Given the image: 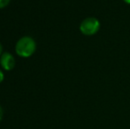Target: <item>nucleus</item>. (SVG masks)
<instances>
[{
	"mask_svg": "<svg viewBox=\"0 0 130 129\" xmlns=\"http://www.w3.org/2000/svg\"><path fill=\"white\" fill-rule=\"evenodd\" d=\"M36 50V43L31 36H22L15 44V52L21 58H30Z\"/></svg>",
	"mask_w": 130,
	"mask_h": 129,
	"instance_id": "obj_1",
	"label": "nucleus"
},
{
	"mask_svg": "<svg viewBox=\"0 0 130 129\" xmlns=\"http://www.w3.org/2000/svg\"><path fill=\"white\" fill-rule=\"evenodd\" d=\"M100 21L95 17H88L80 24V31L82 34L91 36L96 34L100 29Z\"/></svg>",
	"mask_w": 130,
	"mask_h": 129,
	"instance_id": "obj_2",
	"label": "nucleus"
},
{
	"mask_svg": "<svg viewBox=\"0 0 130 129\" xmlns=\"http://www.w3.org/2000/svg\"><path fill=\"white\" fill-rule=\"evenodd\" d=\"M0 65L5 71H11L15 66V59L10 52H3L0 57Z\"/></svg>",
	"mask_w": 130,
	"mask_h": 129,
	"instance_id": "obj_3",
	"label": "nucleus"
},
{
	"mask_svg": "<svg viewBox=\"0 0 130 129\" xmlns=\"http://www.w3.org/2000/svg\"><path fill=\"white\" fill-rule=\"evenodd\" d=\"M11 0H0V9H3L6 7L10 4Z\"/></svg>",
	"mask_w": 130,
	"mask_h": 129,
	"instance_id": "obj_4",
	"label": "nucleus"
},
{
	"mask_svg": "<svg viewBox=\"0 0 130 129\" xmlns=\"http://www.w3.org/2000/svg\"><path fill=\"white\" fill-rule=\"evenodd\" d=\"M4 80H5V74H4V72L0 70V83L3 82Z\"/></svg>",
	"mask_w": 130,
	"mask_h": 129,
	"instance_id": "obj_5",
	"label": "nucleus"
},
{
	"mask_svg": "<svg viewBox=\"0 0 130 129\" xmlns=\"http://www.w3.org/2000/svg\"><path fill=\"white\" fill-rule=\"evenodd\" d=\"M3 117H4V110H3V109H2V107L0 106V121L2 120Z\"/></svg>",
	"mask_w": 130,
	"mask_h": 129,
	"instance_id": "obj_6",
	"label": "nucleus"
},
{
	"mask_svg": "<svg viewBox=\"0 0 130 129\" xmlns=\"http://www.w3.org/2000/svg\"><path fill=\"white\" fill-rule=\"evenodd\" d=\"M2 54H3V46H2L1 43H0V57H1Z\"/></svg>",
	"mask_w": 130,
	"mask_h": 129,
	"instance_id": "obj_7",
	"label": "nucleus"
},
{
	"mask_svg": "<svg viewBox=\"0 0 130 129\" xmlns=\"http://www.w3.org/2000/svg\"><path fill=\"white\" fill-rule=\"evenodd\" d=\"M124 2H125L126 4H127V5H130V0H123Z\"/></svg>",
	"mask_w": 130,
	"mask_h": 129,
	"instance_id": "obj_8",
	"label": "nucleus"
}]
</instances>
